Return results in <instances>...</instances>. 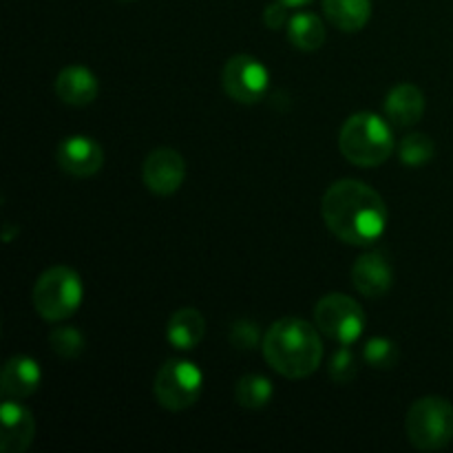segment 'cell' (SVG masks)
Wrapping results in <instances>:
<instances>
[{
    "label": "cell",
    "mask_w": 453,
    "mask_h": 453,
    "mask_svg": "<svg viewBox=\"0 0 453 453\" xmlns=\"http://www.w3.org/2000/svg\"><path fill=\"white\" fill-rule=\"evenodd\" d=\"M288 40L299 51H317L326 42V27L314 13L299 12L288 22Z\"/></svg>",
    "instance_id": "obj_18"
},
{
    "label": "cell",
    "mask_w": 453,
    "mask_h": 453,
    "mask_svg": "<svg viewBox=\"0 0 453 453\" xmlns=\"http://www.w3.org/2000/svg\"><path fill=\"white\" fill-rule=\"evenodd\" d=\"M203 334H206V321H203L202 312L195 308L177 310L166 327L168 343L175 349H181V352L197 348L202 343Z\"/></svg>",
    "instance_id": "obj_16"
},
{
    "label": "cell",
    "mask_w": 453,
    "mask_h": 453,
    "mask_svg": "<svg viewBox=\"0 0 453 453\" xmlns=\"http://www.w3.org/2000/svg\"><path fill=\"white\" fill-rule=\"evenodd\" d=\"M288 4L279 3V0H274L273 4H268V7L264 9V22L270 27V29H281L283 25H288L290 22V18H288Z\"/></svg>",
    "instance_id": "obj_25"
},
{
    "label": "cell",
    "mask_w": 453,
    "mask_h": 453,
    "mask_svg": "<svg viewBox=\"0 0 453 453\" xmlns=\"http://www.w3.org/2000/svg\"><path fill=\"white\" fill-rule=\"evenodd\" d=\"M82 295L84 288L80 274L66 265H53L38 277L31 301L44 321L58 323L78 312Z\"/></svg>",
    "instance_id": "obj_4"
},
{
    "label": "cell",
    "mask_w": 453,
    "mask_h": 453,
    "mask_svg": "<svg viewBox=\"0 0 453 453\" xmlns=\"http://www.w3.org/2000/svg\"><path fill=\"white\" fill-rule=\"evenodd\" d=\"M203 389V374L195 363L171 358L155 374L153 396L159 407L168 411H184L199 401Z\"/></svg>",
    "instance_id": "obj_6"
},
{
    "label": "cell",
    "mask_w": 453,
    "mask_h": 453,
    "mask_svg": "<svg viewBox=\"0 0 453 453\" xmlns=\"http://www.w3.org/2000/svg\"><path fill=\"white\" fill-rule=\"evenodd\" d=\"M221 84L230 100L239 104H257L268 93L270 73L257 58L239 53L226 62Z\"/></svg>",
    "instance_id": "obj_8"
},
{
    "label": "cell",
    "mask_w": 453,
    "mask_h": 453,
    "mask_svg": "<svg viewBox=\"0 0 453 453\" xmlns=\"http://www.w3.org/2000/svg\"><path fill=\"white\" fill-rule=\"evenodd\" d=\"M53 91L62 104L80 109V106H88L91 102H96L100 84H97L96 73L91 69L82 65H69L58 73Z\"/></svg>",
    "instance_id": "obj_13"
},
{
    "label": "cell",
    "mask_w": 453,
    "mask_h": 453,
    "mask_svg": "<svg viewBox=\"0 0 453 453\" xmlns=\"http://www.w3.org/2000/svg\"><path fill=\"white\" fill-rule=\"evenodd\" d=\"M0 451L3 453H25L31 447L35 436V420L20 401H9L4 398L0 407Z\"/></svg>",
    "instance_id": "obj_12"
},
{
    "label": "cell",
    "mask_w": 453,
    "mask_h": 453,
    "mask_svg": "<svg viewBox=\"0 0 453 453\" xmlns=\"http://www.w3.org/2000/svg\"><path fill=\"white\" fill-rule=\"evenodd\" d=\"M339 149L354 166H380L394 153L392 128L376 113H354L341 128Z\"/></svg>",
    "instance_id": "obj_3"
},
{
    "label": "cell",
    "mask_w": 453,
    "mask_h": 453,
    "mask_svg": "<svg viewBox=\"0 0 453 453\" xmlns=\"http://www.w3.org/2000/svg\"><path fill=\"white\" fill-rule=\"evenodd\" d=\"M321 215L327 230L349 246H370L388 228L385 199L358 180H339L326 190Z\"/></svg>",
    "instance_id": "obj_1"
},
{
    "label": "cell",
    "mask_w": 453,
    "mask_h": 453,
    "mask_svg": "<svg viewBox=\"0 0 453 453\" xmlns=\"http://www.w3.org/2000/svg\"><path fill=\"white\" fill-rule=\"evenodd\" d=\"M436 153V146H434V140L425 133H410V135L403 137L401 149H398V157L405 166L418 168L423 164H427L429 159Z\"/></svg>",
    "instance_id": "obj_20"
},
{
    "label": "cell",
    "mask_w": 453,
    "mask_h": 453,
    "mask_svg": "<svg viewBox=\"0 0 453 453\" xmlns=\"http://www.w3.org/2000/svg\"><path fill=\"white\" fill-rule=\"evenodd\" d=\"M40 380H42V372H40L38 361L18 354L4 363L3 374H0V392L9 401H22L40 388Z\"/></svg>",
    "instance_id": "obj_14"
},
{
    "label": "cell",
    "mask_w": 453,
    "mask_h": 453,
    "mask_svg": "<svg viewBox=\"0 0 453 453\" xmlns=\"http://www.w3.org/2000/svg\"><path fill=\"white\" fill-rule=\"evenodd\" d=\"M363 358L374 370H392L398 365L401 352H398V345L394 341L385 339V336H372L363 348Z\"/></svg>",
    "instance_id": "obj_21"
},
{
    "label": "cell",
    "mask_w": 453,
    "mask_h": 453,
    "mask_svg": "<svg viewBox=\"0 0 453 453\" xmlns=\"http://www.w3.org/2000/svg\"><path fill=\"white\" fill-rule=\"evenodd\" d=\"M327 20L345 34L361 31L372 18V0H323Z\"/></svg>",
    "instance_id": "obj_17"
},
{
    "label": "cell",
    "mask_w": 453,
    "mask_h": 453,
    "mask_svg": "<svg viewBox=\"0 0 453 453\" xmlns=\"http://www.w3.org/2000/svg\"><path fill=\"white\" fill-rule=\"evenodd\" d=\"M228 341L234 348L242 349V352H250V349H255L261 341L259 326H257L255 321H248V319H239V321H234L233 326H230Z\"/></svg>",
    "instance_id": "obj_24"
},
{
    "label": "cell",
    "mask_w": 453,
    "mask_h": 453,
    "mask_svg": "<svg viewBox=\"0 0 453 453\" xmlns=\"http://www.w3.org/2000/svg\"><path fill=\"white\" fill-rule=\"evenodd\" d=\"M352 283L367 299H380L394 286V268L379 250L365 252L352 265Z\"/></svg>",
    "instance_id": "obj_11"
},
{
    "label": "cell",
    "mask_w": 453,
    "mask_h": 453,
    "mask_svg": "<svg viewBox=\"0 0 453 453\" xmlns=\"http://www.w3.org/2000/svg\"><path fill=\"white\" fill-rule=\"evenodd\" d=\"M264 358L283 379H308L319 370L323 343L319 327L305 319L286 317L274 321L264 336Z\"/></svg>",
    "instance_id": "obj_2"
},
{
    "label": "cell",
    "mask_w": 453,
    "mask_h": 453,
    "mask_svg": "<svg viewBox=\"0 0 453 453\" xmlns=\"http://www.w3.org/2000/svg\"><path fill=\"white\" fill-rule=\"evenodd\" d=\"M405 434L418 451L445 449L453 441V405L442 396L418 398L407 410Z\"/></svg>",
    "instance_id": "obj_5"
},
{
    "label": "cell",
    "mask_w": 453,
    "mask_h": 453,
    "mask_svg": "<svg viewBox=\"0 0 453 453\" xmlns=\"http://www.w3.org/2000/svg\"><path fill=\"white\" fill-rule=\"evenodd\" d=\"M49 345L60 358H78L84 352V336L78 327L62 326L49 334Z\"/></svg>",
    "instance_id": "obj_22"
},
{
    "label": "cell",
    "mask_w": 453,
    "mask_h": 453,
    "mask_svg": "<svg viewBox=\"0 0 453 453\" xmlns=\"http://www.w3.org/2000/svg\"><path fill=\"white\" fill-rule=\"evenodd\" d=\"M314 326L339 345H352L365 330V312L352 296L332 292L314 305Z\"/></svg>",
    "instance_id": "obj_7"
},
{
    "label": "cell",
    "mask_w": 453,
    "mask_h": 453,
    "mask_svg": "<svg viewBox=\"0 0 453 453\" xmlns=\"http://www.w3.org/2000/svg\"><path fill=\"white\" fill-rule=\"evenodd\" d=\"M425 106H427L425 93L411 82L396 84L385 97V115L394 127L401 128L418 124L425 113Z\"/></svg>",
    "instance_id": "obj_15"
},
{
    "label": "cell",
    "mask_w": 453,
    "mask_h": 453,
    "mask_svg": "<svg viewBox=\"0 0 453 453\" xmlns=\"http://www.w3.org/2000/svg\"><path fill=\"white\" fill-rule=\"evenodd\" d=\"M279 3L288 4V7H303V4L312 3V0H279Z\"/></svg>",
    "instance_id": "obj_26"
},
{
    "label": "cell",
    "mask_w": 453,
    "mask_h": 453,
    "mask_svg": "<svg viewBox=\"0 0 453 453\" xmlns=\"http://www.w3.org/2000/svg\"><path fill=\"white\" fill-rule=\"evenodd\" d=\"M142 180L146 188L159 197L175 195L186 180V162L175 149H159L150 150L142 164Z\"/></svg>",
    "instance_id": "obj_9"
},
{
    "label": "cell",
    "mask_w": 453,
    "mask_h": 453,
    "mask_svg": "<svg viewBox=\"0 0 453 453\" xmlns=\"http://www.w3.org/2000/svg\"><path fill=\"white\" fill-rule=\"evenodd\" d=\"M274 396L273 380L261 374H246L234 385V401L243 410H261L268 405Z\"/></svg>",
    "instance_id": "obj_19"
},
{
    "label": "cell",
    "mask_w": 453,
    "mask_h": 453,
    "mask_svg": "<svg viewBox=\"0 0 453 453\" xmlns=\"http://www.w3.org/2000/svg\"><path fill=\"white\" fill-rule=\"evenodd\" d=\"M56 162L66 175L84 180L97 175L104 166V150L93 137L71 135L58 146Z\"/></svg>",
    "instance_id": "obj_10"
},
{
    "label": "cell",
    "mask_w": 453,
    "mask_h": 453,
    "mask_svg": "<svg viewBox=\"0 0 453 453\" xmlns=\"http://www.w3.org/2000/svg\"><path fill=\"white\" fill-rule=\"evenodd\" d=\"M330 379L339 385H348L357 379L358 365H357V354L349 349V345H341L330 358Z\"/></svg>",
    "instance_id": "obj_23"
}]
</instances>
